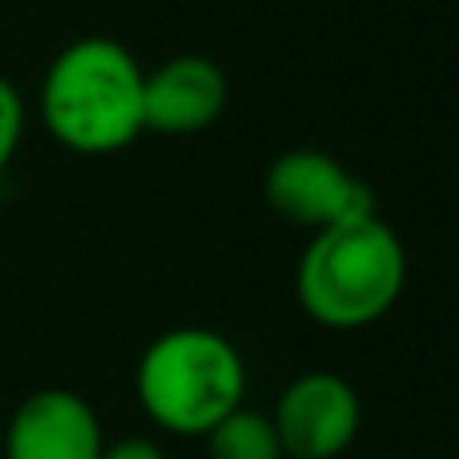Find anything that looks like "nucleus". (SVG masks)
Listing matches in <instances>:
<instances>
[{
	"mask_svg": "<svg viewBox=\"0 0 459 459\" xmlns=\"http://www.w3.org/2000/svg\"><path fill=\"white\" fill-rule=\"evenodd\" d=\"M134 391L153 428L202 439L222 415L246 403V359L222 331L174 326L142 351Z\"/></svg>",
	"mask_w": 459,
	"mask_h": 459,
	"instance_id": "nucleus-3",
	"label": "nucleus"
},
{
	"mask_svg": "<svg viewBox=\"0 0 459 459\" xmlns=\"http://www.w3.org/2000/svg\"><path fill=\"white\" fill-rule=\"evenodd\" d=\"M407 286V250L379 214L310 234L294 270V299L326 331L379 323Z\"/></svg>",
	"mask_w": 459,
	"mask_h": 459,
	"instance_id": "nucleus-2",
	"label": "nucleus"
},
{
	"mask_svg": "<svg viewBox=\"0 0 459 459\" xmlns=\"http://www.w3.org/2000/svg\"><path fill=\"white\" fill-rule=\"evenodd\" d=\"M266 202L278 218L310 234L375 214V194L339 158L323 150H290L266 169Z\"/></svg>",
	"mask_w": 459,
	"mask_h": 459,
	"instance_id": "nucleus-4",
	"label": "nucleus"
},
{
	"mask_svg": "<svg viewBox=\"0 0 459 459\" xmlns=\"http://www.w3.org/2000/svg\"><path fill=\"white\" fill-rule=\"evenodd\" d=\"M101 415L69 387L24 395L4 428V459H101Z\"/></svg>",
	"mask_w": 459,
	"mask_h": 459,
	"instance_id": "nucleus-6",
	"label": "nucleus"
},
{
	"mask_svg": "<svg viewBox=\"0 0 459 459\" xmlns=\"http://www.w3.org/2000/svg\"><path fill=\"white\" fill-rule=\"evenodd\" d=\"M270 423L286 459H339L359 439L363 399L342 375L302 371L274 399Z\"/></svg>",
	"mask_w": 459,
	"mask_h": 459,
	"instance_id": "nucleus-5",
	"label": "nucleus"
},
{
	"mask_svg": "<svg viewBox=\"0 0 459 459\" xmlns=\"http://www.w3.org/2000/svg\"><path fill=\"white\" fill-rule=\"evenodd\" d=\"M21 137H24V101L13 81L0 77V174L8 169Z\"/></svg>",
	"mask_w": 459,
	"mask_h": 459,
	"instance_id": "nucleus-9",
	"label": "nucleus"
},
{
	"mask_svg": "<svg viewBox=\"0 0 459 459\" xmlns=\"http://www.w3.org/2000/svg\"><path fill=\"white\" fill-rule=\"evenodd\" d=\"M101 459H166V452H161V444L150 436H121V439H113V444L105 439Z\"/></svg>",
	"mask_w": 459,
	"mask_h": 459,
	"instance_id": "nucleus-10",
	"label": "nucleus"
},
{
	"mask_svg": "<svg viewBox=\"0 0 459 459\" xmlns=\"http://www.w3.org/2000/svg\"><path fill=\"white\" fill-rule=\"evenodd\" d=\"M230 101V81L222 65L202 53H178L145 73V134L194 137L218 126Z\"/></svg>",
	"mask_w": 459,
	"mask_h": 459,
	"instance_id": "nucleus-7",
	"label": "nucleus"
},
{
	"mask_svg": "<svg viewBox=\"0 0 459 459\" xmlns=\"http://www.w3.org/2000/svg\"><path fill=\"white\" fill-rule=\"evenodd\" d=\"M202 439H206L210 459H286L270 415L254 411V407H246V403L234 407L230 415H222Z\"/></svg>",
	"mask_w": 459,
	"mask_h": 459,
	"instance_id": "nucleus-8",
	"label": "nucleus"
},
{
	"mask_svg": "<svg viewBox=\"0 0 459 459\" xmlns=\"http://www.w3.org/2000/svg\"><path fill=\"white\" fill-rule=\"evenodd\" d=\"M145 69L121 40L81 37L40 81L45 129L73 153H117L145 134Z\"/></svg>",
	"mask_w": 459,
	"mask_h": 459,
	"instance_id": "nucleus-1",
	"label": "nucleus"
}]
</instances>
